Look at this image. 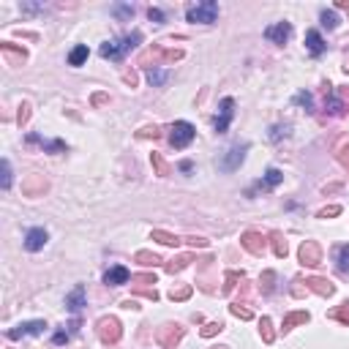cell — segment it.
I'll return each mask as SVG.
<instances>
[{
	"mask_svg": "<svg viewBox=\"0 0 349 349\" xmlns=\"http://www.w3.org/2000/svg\"><path fill=\"white\" fill-rule=\"evenodd\" d=\"M218 17V3L213 0H205V3H196V6H188L186 9V19L188 22H199V25H213Z\"/></svg>",
	"mask_w": 349,
	"mask_h": 349,
	"instance_id": "obj_2",
	"label": "cell"
},
{
	"mask_svg": "<svg viewBox=\"0 0 349 349\" xmlns=\"http://www.w3.org/2000/svg\"><path fill=\"white\" fill-rule=\"evenodd\" d=\"M281 136H289V126H287V123H284V126H273L270 128V139L273 142H278Z\"/></svg>",
	"mask_w": 349,
	"mask_h": 349,
	"instance_id": "obj_20",
	"label": "cell"
},
{
	"mask_svg": "<svg viewBox=\"0 0 349 349\" xmlns=\"http://www.w3.org/2000/svg\"><path fill=\"white\" fill-rule=\"evenodd\" d=\"M295 104L303 107L305 112H314V96H311V93H305V90H300V93L295 96Z\"/></svg>",
	"mask_w": 349,
	"mask_h": 349,
	"instance_id": "obj_17",
	"label": "cell"
},
{
	"mask_svg": "<svg viewBox=\"0 0 349 349\" xmlns=\"http://www.w3.org/2000/svg\"><path fill=\"white\" fill-rule=\"evenodd\" d=\"M68 341V333H55V344H65Z\"/></svg>",
	"mask_w": 349,
	"mask_h": 349,
	"instance_id": "obj_30",
	"label": "cell"
},
{
	"mask_svg": "<svg viewBox=\"0 0 349 349\" xmlns=\"http://www.w3.org/2000/svg\"><path fill=\"white\" fill-rule=\"evenodd\" d=\"M319 19H322V25L327 27V30H336V27H338V17H336V11H322V14H319Z\"/></svg>",
	"mask_w": 349,
	"mask_h": 349,
	"instance_id": "obj_18",
	"label": "cell"
},
{
	"mask_svg": "<svg viewBox=\"0 0 349 349\" xmlns=\"http://www.w3.org/2000/svg\"><path fill=\"white\" fill-rule=\"evenodd\" d=\"M289 36H292V25H289V22H275V25L265 27V39L273 41V44H287Z\"/></svg>",
	"mask_w": 349,
	"mask_h": 349,
	"instance_id": "obj_6",
	"label": "cell"
},
{
	"mask_svg": "<svg viewBox=\"0 0 349 349\" xmlns=\"http://www.w3.org/2000/svg\"><path fill=\"white\" fill-rule=\"evenodd\" d=\"M246 150H249V145H246V142H243V145H235V148L229 150V158H227V161H224L221 166H224L227 172L237 169V166L243 164V158H246Z\"/></svg>",
	"mask_w": 349,
	"mask_h": 349,
	"instance_id": "obj_10",
	"label": "cell"
},
{
	"mask_svg": "<svg viewBox=\"0 0 349 349\" xmlns=\"http://www.w3.org/2000/svg\"><path fill=\"white\" fill-rule=\"evenodd\" d=\"M153 237H161V243H166V246H178L180 240L178 237H172V235H166V232H156Z\"/></svg>",
	"mask_w": 349,
	"mask_h": 349,
	"instance_id": "obj_25",
	"label": "cell"
},
{
	"mask_svg": "<svg viewBox=\"0 0 349 349\" xmlns=\"http://www.w3.org/2000/svg\"><path fill=\"white\" fill-rule=\"evenodd\" d=\"M295 322H308V314H292V317H287L284 330H289V325H295Z\"/></svg>",
	"mask_w": 349,
	"mask_h": 349,
	"instance_id": "obj_24",
	"label": "cell"
},
{
	"mask_svg": "<svg viewBox=\"0 0 349 349\" xmlns=\"http://www.w3.org/2000/svg\"><path fill=\"white\" fill-rule=\"evenodd\" d=\"M325 109H327L330 115H341V112H344V104H341V101L333 96L330 101H325Z\"/></svg>",
	"mask_w": 349,
	"mask_h": 349,
	"instance_id": "obj_19",
	"label": "cell"
},
{
	"mask_svg": "<svg viewBox=\"0 0 349 349\" xmlns=\"http://www.w3.org/2000/svg\"><path fill=\"white\" fill-rule=\"evenodd\" d=\"M336 265H338L341 273H349V243L336 249Z\"/></svg>",
	"mask_w": 349,
	"mask_h": 349,
	"instance_id": "obj_14",
	"label": "cell"
},
{
	"mask_svg": "<svg viewBox=\"0 0 349 349\" xmlns=\"http://www.w3.org/2000/svg\"><path fill=\"white\" fill-rule=\"evenodd\" d=\"M65 305H68V311H74V314H77V311L85 305V287H77L74 292L65 297Z\"/></svg>",
	"mask_w": 349,
	"mask_h": 349,
	"instance_id": "obj_12",
	"label": "cell"
},
{
	"mask_svg": "<svg viewBox=\"0 0 349 349\" xmlns=\"http://www.w3.org/2000/svg\"><path fill=\"white\" fill-rule=\"evenodd\" d=\"M115 11L123 14V17H134V9H131V6H115Z\"/></svg>",
	"mask_w": 349,
	"mask_h": 349,
	"instance_id": "obj_27",
	"label": "cell"
},
{
	"mask_svg": "<svg viewBox=\"0 0 349 349\" xmlns=\"http://www.w3.org/2000/svg\"><path fill=\"white\" fill-rule=\"evenodd\" d=\"M44 319H33V322H22L17 327H11L9 330V338H22V336H39V333H44Z\"/></svg>",
	"mask_w": 349,
	"mask_h": 349,
	"instance_id": "obj_7",
	"label": "cell"
},
{
	"mask_svg": "<svg viewBox=\"0 0 349 349\" xmlns=\"http://www.w3.org/2000/svg\"><path fill=\"white\" fill-rule=\"evenodd\" d=\"M194 136H196V128L188 120H178V123H172V126H169V145H172V148H178V150L188 148V145L194 142Z\"/></svg>",
	"mask_w": 349,
	"mask_h": 349,
	"instance_id": "obj_3",
	"label": "cell"
},
{
	"mask_svg": "<svg viewBox=\"0 0 349 349\" xmlns=\"http://www.w3.org/2000/svg\"><path fill=\"white\" fill-rule=\"evenodd\" d=\"M216 330H221V325H216V322H213V325H207L205 330H202V336H213Z\"/></svg>",
	"mask_w": 349,
	"mask_h": 349,
	"instance_id": "obj_29",
	"label": "cell"
},
{
	"mask_svg": "<svg viewBox=\"0 0 349 349\" xmlns=\"http://www.w3.org/2000/svg\"><path fill=\"white\" fill-rule=\"evenodd\" d=\"M87 60V47L85 44H79V47L71 49V55H68V65H82Z\"/></svg>",
	"mask_w": 349,
	"mask_h": 349,
	"instance_id": "obj_16",
	"label": "cell"
},
{
	"mask_svg": "<svg viewBox=\"0 0 349 349\" xmlns=\"http://www.w3.org/2000/svg\"><path fill=\"white\" fill-rule=\"evenodd\" d=\"M139 41H142V33L139 30H134V33H128V36H123V39H109L101 44V57H107V60H120V57H126L134 47H139Z\"/></svg>",
	"mask_w": 349,
	"mask_h": 349,
	"instance_id": "obj_1",
	"label": "cell"
},
{
	"mask_svg": "<svg viewBox=\"0 0 349 349\" xmlns=\"http://www.w3.org/2000/svg\"><path fill=\"white\" fill-rule=\"evenodd\" d=\"M128 278H131V273H128V267H123V265H115L104 273L107 287H123V284H128Z\"/></svg>",
	"mask_w": 349,
	"mask_h": 349,
	"instance_id": "obj_8",
	"label": "cell"
},
{
	"mask_svg": "<svg viewBox=\"0 0 349 349\" xmlns=\"http://www.w3.org/2000/svg\"><path fill=\"white\" fill-rule=\"evenodd\" d=\"M232 314H235V317H243V319H249V317H251V311L240 308V305H232Z\"/></svg>",
	"mask_w": 349,
	"mask_h": 349,
	"instance_id": "obj_28",
	"label": "cell"
},
{
	"mask_svg": "<svg viewBox=\"0 0 349 349\" xmlns=\"http://www.w3.org/2000/svg\"><path fill=\"white\" fill-rule=\"evenodd\" d=\"M308 284H314V289H317V292H322V295H330V292H333V287H330V284L325 287V281H322V278H311Z\"/></svg>",
	"mask_w": 349,
	"mask_h": 349,
	"instance_id": "obj_23",
	"label": "cell"
},
{
	"mask_svg": "<svg viewBox=\"0 0 349 349\" xmlns=\"http://www.w3.org/2000/svg\"><path fill=\"white\" fill-rule=\"evenodd\" d=\"M305 47H308L311 57H322V55H325V49H327V44L322 41L319 30H308V33H305Z\"/></svg>",
	"mask_w": 349,
	"mask_h": 349,
	"instance_id": "obj_9",
	"label": "cell"
},
{
	"mask_svg": "<svg viewBox=\"0 0 349 349\" xmlns=\"http://www.w3.org/2000/svg\"><path fill=\"white\" fill-rule=\"evenodd\" d=\"M330 317H333V319H341V322L349 325V303H344L338 311H330Z\"/></svg>",
	"mask_w": 349,
	"mask_h": 349,
	"instance_id": "obj_21",
	"label": "cell"
},
{
	"mask_svg": "<svg viewBox=\"0 0 349 349\" xmlns=\"http://www.w3.org/2000/svg\"><path fill=\"white\" fill-rule=\"evenodd\" d=\"M0 186L9 191L11 188V166H9V161H3V180H0Z\"/></svg>",
	"mask_w": 349,
	"mask_h": 349,
	"instance_id": "obj_22",
	"label": "cell"
},
{
	"mask_svg": "<svg viewBox=\"0 0 349 349\" xmlns=\"http://www.w3.org/2000/svg\"><path fill=\"white\" fill-rule=\"evenodd\" d=\"M338 213V207H330V210H322V213H319V216H322V218H327V216H336Z\"/></svg>",
	"mask_w": 349,
	"mask_h": 349,
	"instance_id": "obj_32",
	"label": "cell"
},
{
	"mask_svg": "<svg viewBox=\"0 0 349 349\" xmlns=\"http://www.w3.org/2000/svg\"><path fill=\"white\" fill-rule=\"evenodd\" d=\"M148 82L153 85V87H161L166 79H169V71H161V68H156V65H153V68H148Z\"/></svg>",
	"mask_w": 349,
	"mask_h": 349,
	"instance_id": "obj_13",
	"label": "cell"
},
{
	"mask_svg": "<svg viewBox=\"0 0 349 349\" xmlns=\"http://www.w3.org/2000/svg\"><path fill=\"white\" fill-rule=\"evenodd\" d=\"M232 118H235V98H221V109H218V118L213 123V128L218 134H224V131L229 128Z\"/></svg>",
	"mask_w": 349,
	"mask_h": 349,
	"instance_id": "obj_4",
	"label": "cell"
},
{
	"mask_svg": "<svg viewBox=\"0 0 349 349\" xmlns=\"http://www.w3.org/2000/svg\"><path fill=\"white\" fill-rule=\"evenodd\" d=\"M47 243H49V232L44 229V227H33V229H27V235H25V249L30 251V254L41 251Z\"/></svg>",
	"mask_w": 349,
	"mask_h": 349,
	"instance_id": "obj_5",
	"label": "cell"
},
{
	"mask_svg": "<svg viewBox=\"0 0 349 349\" xmlns=\"http://www.w3.org/2000/svg\"><path fill=\"white\" fill-rule=\"evenodd\" d=\"M284 180V174H281V169H275V166H270V169L265 172V180H262V188H273V186H278Z\"/></svg>",
	"mask_w": 349,
	"mask_h": 349,
	"instance_id": "obj_15",
	"label": "cell"
},
{
	"mask_svg": "<svg viewBox=\"0 0 349 349\" xmlns=\"http://www.w3.org/2000/svg\"><path fill=\"white\" fill-rule=\"evenodd\" d=\"M194 166H191V161H180V172H191Z\"/></svg>",
	"mask_w": 349,
	"mask_h": 349,
	"instance_id": "obj_31",
	"label": "cell"
},
{
	"mask_svg": "<svg viewBox=\"0 0 349 349\" xmlns=\"http://www.w3.org/2000/svg\"><path fill=\"white\" fill-rule=\"evenodd\" d=\"M300 259H303V265H319V249H317V243H303Z\"/></svg>",
	"mask_w": 349,
	"mask_h": 349,
	"instance_id": "obj_11",
	"label": "cell"
},
{
	"mask_svg": "<svg viewBox=\"0 0 349 349\" xmlns=\"http://www.w3.org/2000/svg\"><path fill=\"white\" fill-rule=\"evenodd\" d=\"M148 17H150L153 22H164V11H161V9H153V6H150V9H148Z\"/></svg>",
	"mask_w": 349,
	"mask_h": 349,
	"instance_id": "obj_26",
	"label": "cell"
}]
</instances>
